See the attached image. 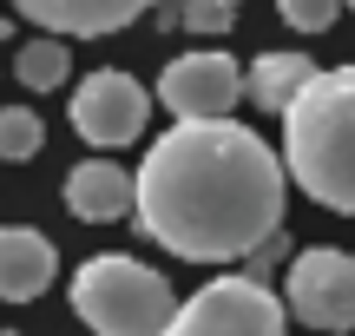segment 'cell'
Instances as JSON below:
<instances>
[{"label":"cell","mask_w":355,"mask_h":336,"mask_svg":"<svg viewBox=\"0 0 355 336\" xmlns=\"http://www.w3.org/2000/svg\"><path fill=\"white\" fill-rule=\"evenodd\" d=\"M132 185L145 237L184 264H237L283 231V158L237 119H178Z\"/></svg>","instance_id":"1"},{"label":"cell","mask_w":355,"mask_h":336,"mask_svg":"<svg viewBox=\"0 0 355 336\" xmlns=\"http://www.w3.org/2000/svg\"><path fill=\"white\" fill-rule=\"evenodd\" d=\"M283 165L316 205L355 218V66H316L283 112Z\"/></svg>","instance_id":"2"},{"label":"cell","mask_w":355,"mask_h":336,"mask_svg":"<svg viewBox=\"0 0 355 336\" xmlns=\"http://www.w3.org/2000/svg\"><path fill=\"white\" fill-rule=\"evenodd\" d=\"M73 310L92 336H165L178 303H171V284L139 258H86L73 277Z\"/></svg>","instance_id":"3"},{"label":"cell","mask_w":355,"mask_h":336,"mask_svg":"<svg viewBox=\"0 0 355 336\" xmlns=\"http://www.w3.org/2000/svg\"><path fill=\"white\" fill-rule=\"evenodd\" d=\"M165 336H290L283 330V297L257 277H217L191 303H178Z\"/></svg>","instance_id":"4"},{"label":"cell","mask_w":355,"mask_h":336,"mask_svg":"<svg viewBox=\"0 0 355 336\" xmlns=\"http://www.w3.org/2000/svg\"><path fill=\"white\" fill-rule=\"evenodd\" d=\"M145 119H152V92H145L132 73L99 66V73L79 79V92H73V132H79L86 145H99V152L132 145V139L145 132Z\"/></svg>","instance_id":"5"},{"label":"cell","mask_w":355,"mask_h":336,"mask_svg":"<svg viewBox=\"0 0 355 336\" xmlns=\"http://www.w3.org/2000/svg\"><path fill=\"white\" fill-rule=\"evenodd\" d=\"M290 317L309 330H355V258L336 244H316L290 264Z\"/></svg>","instance_id":"6"},{"label":"cell","mask_w":355,"mask_h":336,"mask_svg":"<svg viewBox=\"0 0 355 336\" xmlns=\"http://www.w3.org/2000/svg\"><path fill=\"white\" fill-rule=\"evenodd\" d=\"M158 99L178 119H230L243 99V66L230 53H178L158 73Z\"/></svg>","instance_id":"7"},{"label":"cell","mask_w":355,"mask_h":336,"mask_svg":"<svg viewBox=\"0 0 355 336\" xmlns=\"http://www.w3.org/2000/svg\"><path fill=\"white\" fill-rule=\"evenodd\" d=\"M20 20H40L46 33H73V40H105L119 26H132L139 13H152L158 0H13Z\"/></svg>","instance_id":"8"},{"label":"cell","mask_w":355,"mask_h":336,"mask_svg":"<svg viewBox=\"0 0 355 336\" xmlns=\"http://www.w3.org/2000/svg\"><path fill=\"white\" fill-rule=\"evenodd\" d=\"M60 271V251L33 224H0V303H33Z\"/></svg>","instance_id":"9"},{"label":"cell","mask_w":355,"mask_h":336,"mask_svg":"<svg viewBox=\"0 0 355 336\" xmlns=\"http://www.w3.org/2000/svg\"><path fill=\"white\" fill-rule=\"evenodd\" d=\"M132 198H139V185L125 178V165H112V158H86V165L66 171V211L86 224H112L132 211Z\"/></svg>","instance_id":"10"},{"label":"cell","mask_w":355,"mask_h":336,"mask_svg":"<svg viewBox=\"0 0 355 336\" xmlns=\"http://www.w3.org/2000/svg\"><path fill=\"white\" fill-rule=\"evenodd\" d=\"M309 79H316V60H309V53H263V60L243 66V92H250L263 112H290Z\"/></svg>","instance_id":"11"},{"label":"cell","mask_w":355,"mask_h":336,"mask_svg":"<svg viewBox=\"0 0 355 336\" xmlns=\"http://www.w3.org/2000/svg\"><path fill=\"white\" fill-rule=\"evenodd\" d=\"M13 79L33 86V92H53V86H60V79H66V47H60V33L26 40V47L13 53Z\"/></svg>","instance_id":"12"},{"label":"cell","mask_w":355,"mask_h":336,"mask_svg":"<svg viewBox=\"0 0 355 336\" xmlns=\"http://www.w3.org/2000/svg\"><path fill=\"white\" fill-rule=\"evenodd\" d=\"M40 145H46V126H40L26 106H7V112H0V158L20 165V158H33Z\"/></svg>","instance_id":"13"},{"label":"cell","mask_w":355,"mask_h":336,"mask_svg":"<svg viewBox=\"0 0 355 336\" xmlns=\"http://www.w3.org/2000/svg\"><path fill=\"white\" fill-rule=\"evenodd\" d=\"M237 13H243V0H184V20L178 26H191V33H230Z\"/></svg>","instance_id":"14"},{"label":"cell","mask_w":355,"mask_h":336,"mask_svg":"<svg viewBox=\"0 0 355 336\" xmlns=\"http://www.w3.org/2000/svg\"><path fill=\"white\" fill-rule=\"evenodd\" d=\"M277 13L296 26V33H322V26H336L343 0H277Z\"/></svg>","instance_id":"15"},{"label":"cell","mask_w":355,"mask_h":336,"mask_svg":"<svg viewBox=\"0 0 355 336\" xmlns=\"http://www.w3.org/2000/svg\"><path fill=\"white\" fill-rule=\"evenodd\" d=\"M343 7H355V0H343Z\"/></svg>","instance_id":"16"}]
</instances>
